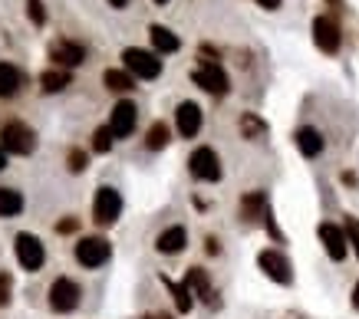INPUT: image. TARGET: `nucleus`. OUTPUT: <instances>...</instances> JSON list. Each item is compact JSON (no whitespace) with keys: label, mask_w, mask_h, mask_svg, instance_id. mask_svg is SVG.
Segmentation results:
<instances>
[{"label":"nucleus","mask_w":359,"mask_h":319,"mask_svg":"<svg viewBox=\"0 0 359 319\" xmlns=\"http://www.w3.org/2000/svg\"><path fill=\"white\" fill-rule=\"evenodd\" d=\"M0 148L11 155H30L36 148V132L23 122H7L0 129Z\"/></svg>","instance_id":"nucleus-1"},{"label":"nucleus","mask_w":359,"mask_h":319,"mask_svg":"<svg viewBox=\"0 0 359 319\" xmlns=\"http://www.w3.org/2000/svg\"><path fill=\"white\" fill-rule=\"evenodd\" d=\"M122 59H126V69H129L135 79H155L158 73H162V59H158V53H149V50H139V46L122 50Z\"/></svg>","instance_id":"nucleus-2"},{"label":"nucleus","mask_w":359,"mask_h":319,"mask_svg":"<svg viewBox=\"0 0 359 319\" xmlns=\"http://www.w3.org/2000/svg\"><path fill=\"white\" fill-rule=\"evenodd\" d=\"M122 214V194L116 191V187L102 185L96 191V201H93V218H96L99 227H109V224H116Z\"/></svg>","instance_id":"nucleus-3"},{"label":"nucleus","mask_w":359,"mask_h":319,"mask_svg":"<svg viewBox=\"0 0 359 319\" xmlns=\"http://www.w3.org/2000/svg\"><path fill=\"white\" fill-rule=\"evenodd\" d=\"M191 79H195L198 86L205 89V92H211V96H228V89H231L228 73H224L218 63H211V59L198 63V69L191 73Z\"/></svg>","instance_id":"nucleus-4"},{"label":"nucleus","mask_w":359,"mask_h":319,"mask_svg":"<svg viewBox=\"0 0 359 319\" xmlns=\"http://www.w3.org/2000/svg\"><path fill=\"white\" fill-rule=\"evenodd\" d=\"M188 171L198 178V181H218L221 178V158L215 148H208V145H201V148H195L191 152V158H188Z\"/></svg>","instance_id":"nucleus-5"},{"label":"nucleus","mask_w":359,"mask_h":319,"mask_svg":"<svg viewBox=\"0 0 359 319\" xmlns=\"http://www.w3.org/2000/svg\"><path fill=\"white\" fill-rule=\"evenodd\" d=\"M79 283L76 280H69V276H56L53 286H50V309L56 313H73L79 306Z\"/></svg>","instance_id":"nucleus-6"},{"label":"nucleus","mask_w":359,"mask_h":319,"mask_svg":"<svg viewBox=\"0 0 359 319\" xmlns=\"http://www.w3.org/2000/svg\"><path fill=\"white\" fill-rule=\"evenodd\" d=\"M112 257V247L106 237H79L76 243V260L83 267H89V270H96V267H102L106 260Z\"/></svg>","instance_id":"nucleus-7"},{"label":"nucleus","mask_w":359,"mask_h":319,"mask_svg":"<svg viewBox=\"0 0 359 319\" xmlns=\"http://www.w3.org/2000/svg\"><path fill=\"white\" fill-rule=\"evenodd\" d=\"M257 267H261L264 274L271 276L273 283H280V286H287L290 280H294L290 260H287L280 250H261V253H257Z\"/></svg>","instance_id":"nucleus-8"},{"label":"nucleus","mask_w":359,"mask_h":319,"mask_svg":"<svg viewBox=\"0 0 359 319\" xmlns=\"http://www.w3.org/2000/svg\"><path fill=\"white\" fill-rule=\"evenodd\" d=\"M135 122H139V109H135V102L122 99L112 106V115H109V129L116 139H129L135 132Z\"/></svg>","instance_id":"nucleus-9"},{"label":"nucleus","mask_w":359,"mask_h":319,"mask_svg":"<svg viewBox=\"0 0 359 319\" xmlns=\"http://www.w3.org/2000/svg\"><path fill=\"white\" fill-rule=\"evenodd\" d=\"M17 260H20L23 270H40L46 260V253H43V243L36 241L33 234H17Z\"/></svg>","instance_id":"nucleus-10"},{"label":"nucleus","mask_w":359,"mask_h":319,"mask_svg":"<svg viewBox=\"0 0 359 319\" xmlns=\"http://www.w3.org/2000/svg\"><path fill=\"white\" fill-rule=\"evenodd\" d=\"M313 43L323 50V53H337L339 43H343V34H339V23L333 17H316L313 20Z\"/></svg>","instance_id":"nucleus-11"},{"label":"nucleus","mask_w":359,"mask_h":319,"mask_svg":"<svg viewBox=\"0 0 359 319\" xmlns=\"http://www.w3.org/2000/svg\"><path fill=\"white\" fill-rule=\"evenodd\" d=\"M320 241H323V250H327L330 260H346V250H349V241H346V231H339L337 224H320Z\"/></svg>","instance_id":"nucleus-12"},{"label":"nucleus","mask_w":359,"mask_h":319,"mask_svg":"<svg viewBox=\"0 0 359 319\" xmlns=\"http://www.w3.org/2000/svg\"><path fill=\"white\" fill-rule=\"evenodd\" d=\"M175 122H178V132L182 139H195L201 132V106L198 102H182L175 109Z\"/></svg>","instance_id":"nucleus-13"},{"label":"nucleus","mask_w":359,"mask_h":319,"mask_svg":"<svg viewBox=\"0 0 359 319\" xmlns=\"http://www.w3.org/2000/svg\"><path fill=\"white\" fill-rule=\"evenodd\" d=\"M185 283H188V290L201 299V303H208V306H218V293H215V286H211V280H208V270L191 267V270L185 274Z\"/></svg>","instance_id":"nucleus-14"},{"label":"nucleus","mask_w":359,"mask_h":319,"mask_svg":"<svg viewBox=\"0 0 359 319\" xmlns=\"http://www.w3.org/2000/svg\"><path fill=\"white\" fill-rule=\"evenodd\" d=\"M50 59H53L60 69H69V66H79L83 59H86V50L79 43H69V40H56L50 46Z\"/></svg>","instance_id":"nucleus-15"},{"label":"nucleus","mask_w":359,"mask_h":319,"mask_svg":"<svg viewBox=\"0 0 359 319\" xmlns=\"http://www.w3.org/2000/svg\"><path fill=\"white\" fill-rule=\"evenodd\" d=\"M185 243H188V231L182 227V224H175V227H168V231L158 234V241H155V250L158 253H182L185 250Z\"/></svg>","instance_id":"nucleus-16"},{"label":"nucleus","mask_w":359,"mask_h":319,"mask_svg":"<svg viewBox=\"0 0 359 319\" xmlns=\"http://www.w3.org/2000/svg\"><path fill=\"white\" fill-rule=\"evenodd\" d=\"M267 194L264 191H250V194H244L241 198V218L248 220V224H254V220H264L267 218Z\"/></svg>","instance_id":"nucleus-17"},{"label":"nucleus","mask_w":359,"mask_h":319,"mask_svg":"<svg viewBox=\"0 0 359 319\" xmlns=\"http://www.w3.org/2000/svg\"><path fill=\"white\" fill-rule=\"evenodd\" d=\"M294 142H297V148H300V155H306V158H316V155L323 152V135L316 132L313 125H304V129H297Z\"/></svg>","instance_id":"nucleus-18"},{"label":"nucleus","mask_w":359,"mask_h":319,"mask_svg":"<svg viewBox=\"0 0 359 319\" xmlns=\"http://www.w3.org/2000/svg\"><path fill=\"white\" fill-rule=\"evenodd\" d=\"M149 36H152V46L155 53H175L178 46H182V40L168 30V27H162V23H155L152 30H149Z\"/></svg>","instance_id":"nucleus-19"},{"label":"nucleus","mask_w":359,"mask_h":319,"mask_svg":"<svg viewBox=\"0 0 359 319\" xmlns=\"http://www.w3.org/2000/svg\"><path fill=\"white\" fill-rule=\"evenodd\" d=\"M23 76H20V69L11 66V63H0V99H11L13 92L20 89Z\"/></svg>","instance_id":"nucleus-20"},{"label":"nucleus","mask_w":359,"mask_h":319,"mask_svg":"<svg viewBox=\"0 0 359 319\" xmlns=\"http://www.w3.org/2000/svg\"><path fill=\"white\" fill-rule=\"evenodd\" d=\"M102 83H106V89H112V92H129V89H135V76H132L129 69H106V73H102Z\"/></svg>","instance_id":"nucleus-21"},{"label":"nucleus","mask_w":359,"mask_h":319,"mask_svg":"<svg viewBox=\"0 0 359 319\" xmlns=\"http://www.w3.org/2000/svg\"><path fill=\"white\" fill-rule=\"evenodd\" d=\"M162 283L168 286V293L175 297V306H178V313H188V309L195 306V293L188 290V283H175V280H168V276H162Z\"/></svg>","instance_id":"nucleus-22"},{"label":"nucleus","mask_w":359,"mask_h":319,"mask_svg":"<svg viewBox=\"0 0 359 319\" xmlns=\"http://www.w3.org/2000/svg\"><path fill=\"white\" fill-rule=\"evenodd\" d=\"M23 211V194L13 187H0V218H17Z\"/></svg>","instance_id":"nucleus-23"},{"label":"nucleus","mask_w":359,"mask_h":319,"mask_svg":"<svg viewBox=\"0 0 359 319\" xmlns=\"http://www.w3.org/2000/svg\"><path fill=\"white\" fill-rule=\"evenodd\" d=\"M238 125H241V135H244V139H250V142H257V139H264V135H267V122L257 119L254 112H244Z\"/></svg>","instance_id":"nucleus-24"},{"label":"nucleus","mask_w":359,"mask_h":319,"mask_svg":"<svg viewBox=\"0 0 359 319\" xmlns=\"http://www.w3.org/2000/svg\"><path fill=\"white\" fill-rule=\"evenodd\" d=\"M40 83H43V92H63L69 83H73V76H69V69H46L43 76H40Z\"/></svg>","instance_id":"nucleus-25"},{"label":"nucleus","mask_w":359,"mask_h":319,"mask_svg":"<svg viewBox=\"0 0 359 319\" xmlns=\"http://www.w3.org/2000/svg\"><path fill=\"white\" fill-rule=\"evenodd\" d=\"M165 145H168V125H165V122H155L152 129H149V135H145V148H149V152H158Z\"/></svg>","instance_id":"nucleus-26"},{"label":"nucleus","mask_w":359,"mask_h":319,"mask_svg":"<svg viewBox=\"0 0 359 319\" xmlns=\"http://www.w3.org/2000/svg\"><path fill=\"white\" fill-rule=\"evenodd\" d=\"M112 139H116V135H112V129L109 125H102V129H96V135H93V152H109L112 148Z\"/></svg>","instance_id":"nucleus-27"},{"label":"nucleus","mask_w":359,"mask_h":319,"mask_svg":"<svg viewBox=\"0 0 359 319\" xmlns=\"http://www.w3.org/2000/svg\"><path fill=\"white\" fill-rule=\"evenodd\" d=\"M27 17H30L36 27L46 23V10H43V0H27Z\"/></svg>","instance_id":"nucleus-28"},{"label":"nucleus","mask_w":359,"mask_h":319,"mask_svg":"<svg viewBox=\"0 0 359 319\" xmlns=\"http://www.w3.org/2000/svg\"><path fill=\"white\" fill-rule=\"evenodd\" d=\"M346 241L353 243V250L359 257V220L356 218H346Z\"/></svg>","instance_id":"nucleus-29"},{"label":"nucleus","mask_w":359,"mask_h":319,"mask_svg":"<svg viewBox=\"0 0 359 319\" xmlns=\"http://www.w3.org/2000/svg\"><path fill=\"white\" fill-rule=\"evenodd\" d=\"M69 171H86V152H79V148H73L69 152Z\"/></svg>","instance_id":"nucleus-30"},{"label":"nucleus","mask_w":359,"mask_h":319,"mask_svg":"<svg viewBox=\"0 0 359 319\" xmlns=\"http://www.w3.org/2000/svg\"><path fill=\"white\" fill-rule=\"evenodd\" d=\"M11 274H0V306H4V303H7V299H11Z\"/></svg>","instance_id":"nucleus-31"},{"label":"nucleus","mask_w":359,"mask_h":319,"mask_svg":"<svg viewBox=\"0 0 359 319\" xmlns=\"http://www.w3.org/2000/svg\"><path fill=\"white\" fill-rule=\"evenodd\" d=\"M56 231H60V234H69V231H76V220H73V218H66L63 224L56 227Z\"/></svg>","instance_id":"nucleus-32"},{"label":"nucleus","mask_w":359,"mask_h":319,"mask_svg":"<svg viewBox=\"0 0 359 319\" xmlns=\"http://www.w3.org/2000/svg\"><path fill=\"white\" fill-rule=\"evenodd\" d=\"M257 3H261L264 10H277L280 7V0H257Z\"/></svg>","instance_id":"nucleus-33"},{"label":"nucleus","mask_w":359,"mask_h":319,"mask_svg":"<svg viewBox=\"0 0 359 319\" xmlns=\"http://www.w3.org/2000/svg\"><path fill=\"white\" fill-rule=\"evenodd\" d=\"M142 319H172V316H168V313H145Z\"/></svg>","instance_id":"nucleus-34"},{"label":"nucleus","mask_w":359,"mask_h":319,"mask_svg":"<svg viewBox=\"0 0 359 319\" xmlns=\"http://www.w3.org/2000/svg\"><path fill=\"white\" fill-rule=\"evenodd\" d=\"M353 306H356V309H359V283H356V286H353Z\"/></svg>","instance_id":"nucleus-35"},{"label":"nucleus","mask_w":359,"mask_h":319,"mask_svg":"<svg viewBox=\"0 0 359 319\" xmlns=\"http://www.w3.org/2000/svg\"><path fill=\"white\" fill-rule=\"evenodd\" d=\"M112 7H116V10H122V7H126V3H129V0H109Z\"/></svg>","instance_id":"nucleus-36"},{"label":"nucleus","mask_w":359,"mask_h":319,"mask_svg":"<svg viewBox=\"0 0 359 319\" xmlns=\"http://www.w3.org/2000/svg\"><path fill=\"white\" fill-rule=\"evenodd\" d=\"M333 3V10H343V0H330Z\"/></svg>","instance_id":"nucleus-37"},{"label":"nucleus","mask_w":359,"mask_h":319,"mask_svg":"<svg viewBox=\"0 0 359 319\" xmlns=\"http://www.w3.org/2000/svg\"><path fill=\"white\" fill-rule=\"evenodd\" d=\"M7 165V152H4V148H0V168Z\"/></svg>","instance_id":"nucleus-38"},{"label":"nucleus","mask_w":359,"mask_h":319,"mask_svg":"<svg viewBox=\"0 0 359 319\" xmlns=\"http://www.w3.org/2000/svg\"><path fill=\"white\" fill-rule=\"evenodd\" d=\"M155 3H168V0H155Z\"/></svg>","instance_id":"nucleus-39"}]
</instances>
